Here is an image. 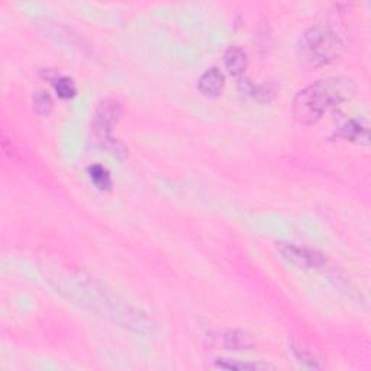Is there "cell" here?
I'll list each match as a JSON object with an SVG mask.
<instances>
[{
    "instance_id": "1",
    "label": "cell",
    "mask_w": 371,
    "mask_h": 371,
    "mask_svg": "<svg viewBox=\"0 0 371 371\" xmlns=\"http://www.w3.org/2000/svg\"><path fill=\"white\" fill-rule=\"evenodd\" d=\"M357 93L352 79L338 75L326 77L304 87L293 99V117L302 125H315L324 115L351 100Z\"/></svg>"
},
{
    "instance_id": "2",
    "label": "cell",
    "mask_w": 371,
    "mask_h": 371,
    "mask_svg": "<svg viewBox=\"0 0 371 371\" xmlns=\"http://www.w3.org/2000/svg\"><path fill=\"white\" fill-rule=\"evenodd\" d=\"M344 53L341 36L329 28L313 27L306 31L299 41V56L304 66L324 67L339 60Z\"/></svg>"
},
{
    "instance_id": "3",
    "label": "cell",
    "mask_w": 371,
    "mask_h": 371,
    "mask_svg": "<svg viewBox=\"0 0 371 371\" xmlns=\"http://www.w3.org/2000/svg\"><path fill=\"white\" fill-rule=\"evenodd\" d=\"M121 113H122V109L117 100L105 99L99 104L95 113V122H93V128H95L99 143L104 145V148H106L109 152H112L113 156H117L119 158L126 156V149L123 148L121 143H118V141H115L112 138L110 132L113 130V125L118 122Z\"/></svg>"
},
{
    "instance_id": "4",
    "label": "cell",
    "mask_w": 371,
    "mask_h": 371,
    "mask_svg": "<svg viewBox=\"0 0 371 371\" xmlns=\"http://www.w3.org/2000/svg\"><path fill=\"white\" fill-rule=\"evenodd\" d=\"M277 251L289 264L296 265L298 268H302V270H318V268L326 264V260L321 252L306 247L289 244V242H280L277 246Z\"/></svg>"
},
{
    "instance_id": "5",
    "label": "cell",
    "mask_w": 371,
    "mask_h": 371,
    "mask_svg": "<svg viewBox=\"0 0 371 371\" xmlns=\"http://www.w3.org/2000/svg\"><path fill=\"white\" fill-rule=\"evenodd\" d=\"M212 345L215 347H222L225 350H251L255 341L252 335H250L248 332L241 331V329H226L221 331L217 334L211 337Z\"/></svg>"
},
{
    "instance_id": "6",
    "label": "cell",
    "mask_w": 371,
    "mask_h": 371,
    "mask_svg": "<svg viewBox=\"0 0 371 371\" xmlns=\"http://www.w3.org/2000/svg\"><path fill=\"white\" fill-rule=\"evenodd\" d=\"M198 87L199 92L206 97L221 96L225 88V75L219 69L212 67L200 75Z\"/></svg>"
},
{
    "instance_id": "7",
    "label": "cell",
    "mask_w": 371,
    "mask_h": 371,
    "mask_svg": "<svg viewBox=\"0 0 371 371\" xmlns=\"http://www.w3.org/2000/svg\"><path fill=\"white\" fill-rule=\"evenodd\" d=\"M224 64L229 74L241 79L242 75H244L248 64L246 51L239 47H229L224 54Z\"/></svg>"
},
{
    "instance_id": "8",
    "label": "cell",
    "mask_w": 371,
    "mask_h": 371,
    "mask_svg": "<svg viewBox=\"0 0 371 371\" xmlns=\"http://www.w3.org/2000/svg\"><path fill=\"white\" fill-rule=\"evenodd\" d=\"M337 138L351 141L357 144H368V130L367 126L355 119L345 121L337 131Z\"/></svg>"
},
{
    "instance_id": "9",
    "label": "cell",
    "mask_w": 371,
    "mask_h": 371,
    "mask_svg": "<svg viewBox=\"0 0 371 371\" xmlns=\"http://www.w3.org/2000/svg\"><path fill=\"white\" fill-rule=\"evenodd\" d=\"M216 367L229 371H255V370H274L276 367L270 364H261V363H241L237 360H228V358H219L216 360Z\"/></svg>"
},
{
    "instance_id": "10",
    "label": "cell",
    "mask_w": 371,
    "mask_h": 371,
    "mask_svg": "<svg viewBox=\"0 0 371 371\" xmlns=\"http://www.w3.org/2000/svg\"><path fill=\"white\" fill-rule=\"evenodd\" d=\"M88 177L99 190H109L112 187V178L109 171L100 164H93L87 169Z\"/></svg>"
},
{
    "instance_id": "11",
    "label": "cell",
    "mask_w": 371,
    "mask_h": 371,
    "mask_svg": "<svg viewBox=\"0 0 371 371\" xmlns=\"http://www.w3.org/2000/svg\"><path fill=\"white\" fill-rule=\"evenodd\" d=\"M239 92L246 93L247 96L255 99L257 101H268L270 100V92L267 91L263 86H255L247 79H239Z\"/></svg>"
},
{
    "instance_id": "12",
    "label": "cell",
    "mask_w": 371,
    "mask_h": 371,
    "mask_svg": "<svg viewBox=\"0 0 371 371\" xmlns=\"http://www.w3.org/2000/svg\"><path fill=\"white\" fill-rule=\"evenodd\" d=\"M53 99H51L49 93L45 91H40L36 92L34 96V110L36 115H40V117L45 118L53 110Z\"/></svg>"
},
{
    "instance_id": "13",
    "label": "cell",
    "mask_w": 371,
    "mask_h": 371,
    "mask_svg": "<svg viewBox=\"0 0 371 371\" xmlns=\"http://www.w3.org/2000/svg\"><path fill=\"white\" fill-rule=\"evenodd\" d=\"M54 87L56 92L58 95V97L61 99H71L75 96V84L71 79L69 77H58L54 82Z\"/></svg>"
},
{
    "instance_id": "14",
    "label": "cell",
    "mask_w": 371,
    "mask_h": 371,
    "mask_svg": "<svg viewBox=\"0 0 371 371\" xmlns=\"http://www.w3.org/2000/svg\"><path fill=\"white\" fill-rule=\"evenodd\" d=\"M293 351H294V355H296V358H298V361L303 367H306V368H319V366L315 361V358L308 351H306V350L294 347Z\"/></svg>"
}]
</instances>
